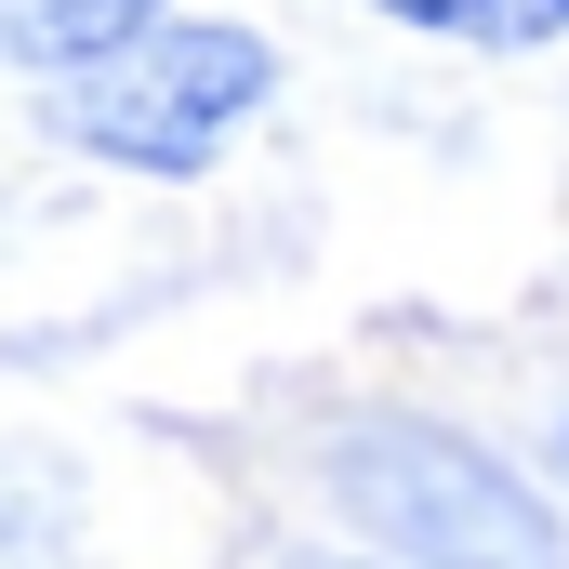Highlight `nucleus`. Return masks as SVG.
I'll return each mask as SVG.
<instances>
[{
	"label": "nucleus",
	"mask_w": 569,
	"mask_h": 569,
	"mask_svg": "<svg viewBox=\"0 0 569 569\" xmlns=\"http://www.w3.org/2000/svg\"><path fill=\"white\" fill-rule=\"evenodd\" d=\"M331 503L385 569H569L557 517L450 425H358L331 450Z\"/></svg>",
	"instance_id": "f03ea898"
},
{
	"label": "nucleus",
	"mask_w": 569,
	"mask_h": 569,
	"mask_svg": "<svg viewBox=\"0 0 569 569\" xmlns=\"http://www.w3.org/2000/svg\"><path fill=\"white\" fill-rule=\"evenodd\" d=\"M133 27H159V0H0V67L13 80H80Z\"/></svg>",
	"instance_id": "7ed1b4c3"
},
{
	"label": "nucleus",
	"mask_w": 569,
	"mask_h": 569,
	"mask_svg": "<svg viewBox=\"0 0 569 569\" xmlns=\"http://www.w3.org/2000/svg\"><path fill=\"white\" fill-rule=\"evenodd\" d=\"M557 477H569V398H557Z\"/></svg>",
	"instance_id": "39448f33"
},
{
	"label": "nucleus",
	"mask_w": 569,
	"mask_h": 569,
	"mask_svg": "<svg viewBox=\"0 0 569 569\" xmlns=\"http://www.w3.org/2000/svg\"><path fill=\"white\" fill-rule=\"evenodd\" d=\"M371 13H398L425 40H477V53H530L569 27V0H371Z\"/></svg>",
	"instance_id": "20e7f679"
},
{
	"label": "nucleus",
	"mask_w": 569,
	"mask_h": 569,
	"mask_svg": "<svg viewBox=\"0 0 569 569\" xmlns=\"http://www.w3.org/2000/svg\"><path fill=\"white\" fill-rule=\"evenodd\" d=\"M266 93H279V53H266L252 27L159 13V27H133L107 67L53 80V133L93 146V159H120V172L186 186V172H212L226 146L266 120Z\"/></svg>",
	"instance_id": "f257e3e1"
}]
</instances>
